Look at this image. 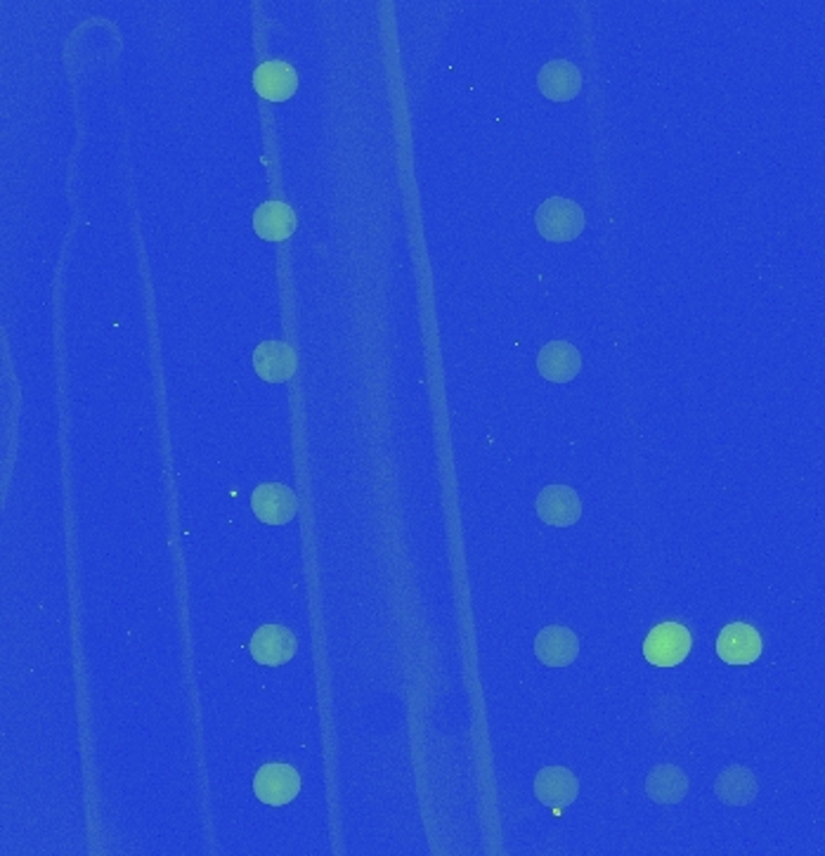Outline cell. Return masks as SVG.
I'll list each match as a JSON object with an SVG mask.
<instances>
[{
    "instance_id": "cell-1",
    "label": "cell",
    "mask_w": 825,
    "mask_h": 856,
    "mask_svg": "<svg viewBox=\"0 0 825 856\" xmlns=\"http://www.w3.org/2000/svg\"><path fill=\"white\" fill-rule=\"evenodd\" d=\"M535 222L540 234L546 242H573L587 226V218L577 201L568 197H549L540 203L535 213Z\"/></svg>"
},
{
    "instance_id": "cell-2",
    "label": "cell",
    "mask_w": 825,
    "mask_h": 856,
    "mask_svg": "<svg viewBox=\"0 0 825 856\" xmlns=\"http://www.w3.org/2000/svg\"><path fill=\"white\" fill-rule=\"evenodd\" d=\"M693 637L681 623H660L648 631L644 641V658L656 667H677L691 654Z\"/></svg>"
},
{
    "instance_id": "cell-3",
    "label": "cell",
    "mask_w": 825,
    "mask_h": 856,
    "mask_svg": "<svg viewBox=\"0 0 825 856\" xmlns=\"http://www.w3.org/2000/svg\"><path fill=\"white\" fill-rule=\"evenodd\" d=\"M253 793L268 807H284L301 793V774L291 764H265L253 779Z\"/></svg>"
},
{
    "instance_id": "cell-4",
    "label": "cell",
    "mask_w": 825,
    "mask_h": 856,
    "mask_svg": "<svg viewBox=\"0 0 825 856\" xmlns=\"http://www.w3.org/2000/svg\"><path fill=\"white\" fill-rule=\"evenodd\" d=\"M764 650L760 631L745 623H731L719 631L717 656L727 665H752Z\"/></svg>"
},
{
    "instance_id": "cell-5",
    "label": "cell",
    "mask_w": 825,
    "mask_h": 856,
    "mask_svg": "<svg viewBox=\"0 0 825 856\" xmlns=\"http://www.w3.org/2000/svg\"><path fill=\"white\" fill-rule=\"evenodd\" d=\"M296 635L284 625H263L251 637V656L258 665L280 667L296 656Z\"/></svg>"
},
{
    "instance_id": "cell-6",
    "label": "cell",
    "mask_w": 825,
    "mask_h": 856,
    "mask_svg": "<svg viewBox=\"0 0 825 856\" xmlns=\"http://www.w3.org/2000/svg\"><path fill=\"white\" fill-rule=\"evenodd\" d=\"M251 509L261 523L284 525L296 516L299 500L294 490L282 483H263L251 494Z\"/></svg>"
},
{
    "instance_id": "cell-7",
    "label": "cell",
    "mask_w": 825,
    "mask_h": 856,
    "mask_svg": "<svg viewBox=\"0 0 825 856\" xmlns=\"http://www.w3.org/2000/svg\"><path fill=\"white\" fill-rule=\"evenodd\" d=\"M255 374L268 384H284L296 372V353L284 341H263L253 351Z\"/></svg>"
},
{
    "instance_id": "cell-8",
    "label": "cell",
    "mask_w": 825,
    "mask_h": 856,
    "mask_svg": "<svg viewBox=\"0 0 825 856\" xmlns=\"http://www.w3.org/2000/svg\"><path fill=\"white\" fill-rule=\"evenodd\" d=\"M537 516L546 525L568 528L582 516V502L568 486H546L537 498Z\"/></svg>"
},
{
    "instance_id": "cell-9",
    "label": "cell",
    "mask_w": 825,
    "mask_h": 856,
    "mask_svg": "<svg viewBox=\"0 0 825 856\" xmlns=\"http://www.w3.org/2000/svg\"><path fill=\"white\" fill-rule=\"evenodd\" d=\"M253 88L270 102L289 100L299 88V74L294 64L284 60H268L258 64V70L253 72Z\"/></svg>"
},
{
    "instance_id": "cell-10",
    "label": "cell",
    "mask_w": 825,
    "mask_h": 856,
    "mask_svg": "<svg viewBox=\"0 0 825 856\" xmlns=\"http://www.w3.org/2000/svg\"><path fill=\"white\" fill-rule=\"evenodd\" d=\"M537 369L546 382L568 384L582 369V355L568 341H549L537 355Z\"/></svg>"
},
{
    "instance_id": "cell-11",
    "label": "cell",
    "mask_w": 825,
    "mask_h": 856,
    "mask_svg": "<svg viewBox=\"0 0 825 856\" xmlns=\"http://www.w3.org/2000/svg\"><path fill=\"white\" fill-rule=\"evenodd\" d=\"M535 795L546 807L563 810L579 795V783L571 769L565 766H544L535 779Z\"/></svg>"
},
{
    "instance_id": "cell-12",
    "label": "cell",
    "mask_w": 825,
    "mask_h": 856,
    "mask_svg": "<svg viewBox=\"0 0 825 856\" xmlns=\"http://www.w3.org/2000/svg\"><path fill=\"white\" fill-rule=\"evenodd\" d=\"M535 656L546 667H568L579 656V641L568 627H544L535 639Z\"/></svg>"
},
{
    "instance_id": "cell-13",
    "label": "cell",
    "mask_w": 825,
    "mask_h": 856,
    "mask_svg": "<svg viewBox=\"0 0 825 856\" xmlns=\"http://www.w3.org/2000/svg\"><path fill=\"white\" fill-rule=\"evenodd\" d=\"M540 93L554 102H568L582 91V74L568 60L546 62L537 76Z\"/></svg>"
},
{
    "instance_id": "cell-14",
    "label": "cell",
    "mask_w": 825,
    "mask_h": 856,
    "mask_svg": "<svg viewBox=\"0 0 825 856\" xmlns=\"http://www.w3.org/2000/svg\"><path fill=\"white\" fill-rule=\"evenodd\" d=\"M253 230L265 242H284L296 230V213L286 201H263L253 213Z\"/></svg>"
},
{
    "instance_id": "cell-15",
    "label": "cell",
    "mask_w": 825,
    "mask_h": 856,
    "mask_svg": "<svg viewBox=\"0 0 825 856\" xmlns=\"http://www.w3.org/2000/svg\"><path fill=\"white\" fill-rule=\"evenodd\" d=\"M758 779L745 766H727L714 781L717 797L729 804V807H748V804L758 797Z\"/></svg>"
},
{
    "instance_id": "cell-16",
    "label": "cell",
    "mask_w": 825,
    "mask_h": 856,
    "mask_svg": "<svg viewBox=\"0 0 825 856\" xmlns=\"http://www.w3.org/2000/svg\"><path fill=\"white\" fill-rule=\"evenodd\" d=\"M646 793L656 804H677L689 793V776L677 764H658L646 779Z\"/></svg>"
}]
</instances>
